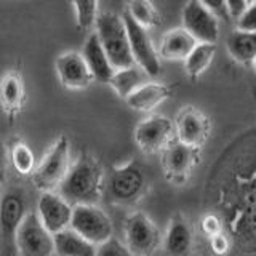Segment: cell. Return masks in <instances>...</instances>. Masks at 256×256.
<instances>
[{
    "mask_svg": "<svg viewBox=\"0 0 256 256\" xmlns=\"http://www.w3.org/2000/svg\"><path fill=\"white\" fill-rule=\"evenodd\" d=\"M101 168L92 158L84 157L69 168L66 178L60 184V192L68 204L94 205L101 196Z\"/></svg>",
    "mask_w": 256,
    "mask_h": 256,
    "instance_id": "6da1fadb",
    "label": "cell"
},
{
    "mask_svg": "<svg viewBox=\"0 0 256 256\" xmlns=\"http://www.w3.org/2000/svg\"><path fill=\"white\" fill-rule=\"evenodd\" d=\"M82 56L86 62L88 69H90L92 76L94 80H98L101 84H109L112 76H114L116 69L112 68V64L108 58L106 52L100 42L98 36L93 34L86 38V42L84 45V50H82Z\"/></svg>",
    "mask_w": 256,
    "mask_h": 256,
    "instance_id": "2e32d148",
    "label": "cell"
},
{
    "mask_svg": "<svg viewBox=\"0 0 256 256\" xmlns=\"http://www.w3.org/2000/svg\"><path fill=\"white\" fill-rule=\"evenodd\" d=\"M237 29L245 32H256V4L246 6L244 14L237 20Z\"/></svg>",
    "mask_w": 256,
    "mask_h": 256,
    "instance_id": "f1b7e54d",
    "label": "cell"
},
{
    "mask_svg": "<svg viewBox=\"0 0 256 256\" xmlns=\"http://www.w3.org/2000/svg\"><path fill=\"white\" fill-rule=\"evenodd\" d=\"M210 245H212V250L220 256L229 253V250H230L229 237L224 234V232H221V234H218V236L210 237Z\"/></svg>",
    "mask_w": 256,
    "mask_h": 256,
    "instance_id": "4dcf8cb0",
    "label": "cell"
},
{
    "mask_svg": "<svg viewBox=\"0 0 256 256\" xmlns=\"http://www.w3.org/2000/svg\"><path fill=\"white\" fill-rule=\"evenodd\" d=\"M144 70L141 68H136V64L126 69H118L114 72L109 85L114 88L116 93L120 98H128L133 92H136L141 85H144Z\"/></svg>",
    "mask_w": 256,
    "mask_h": 256,
    "instance_id": "7402d4cb",
    "label": "cell"
},
{
    "mask_svg": "<svg viewBox=\"0 0 256 256\" xmlns=\"http://www.w3.org/2000/svg\"><path fill=\"white\" fill-rule=\"evenodd\" d=\"M20 256H53L54 238L40 222L37 213H29L16 232Z\"/></svg>",
    "mask_w": 256,
    "mask_h": 256,
    "instance_id": "5b68a950",
    "label": "cell"
},
{
    "mask_svg": "<svg viewBox=\"0 0 256 256\" xmlns=\"http://www.w3.org/2000/svg\"><path fill=\"white\" fill-rule=\"evenodd\" d=\"M69 228L94 246L108 242L114 232L109 216L96 205H76L72 208Z\"/></svg>",
    "mask_w": 256,
    "mask_h": 256,
    "instance_id": "3957f363",
    "label": "cell"
},
{
    "mask_svg": "<svg viewBox=\"0 0 256 256\" xmlns=\"http://www.w3.org/2000/svg\"><path fill=\"white\" fill-rule=\"evenodd\" d=\"M4 178H5V156L2 149H0V182L4 181Z\"/></svg>",
    "mask_w": 256,
    "mask_h": 256,
    "instance_id": "836d02e7",
    "label": "cell"
},
{
    "mask_svg": "<svg viewBox=\"0 0 256 256\" xmlns=\"http://www.w3.org/2000/svg\"><path fill=\"white\" fill-rule=\"evenodd\" d=\"M124 22L128 34V42H130V50L133 54L134 64L144 70V74L149 77H157L162 70L160 66V56L156 50L152 38L149 36L148 29L140 26L138 22L133 21L126 13L124 14Z\"/></svg>",
    "mask_w": 256,
    "mask_h": 256,
    "instance_id": "277c9868",
    "label": "cell"
},
{
    "mask_svg": "<svg viewBox=\"0 0 256 256\" xmlns=\"http://www.w3.org/2000/svg\"><path fill=\"white\" fill-rule=\"evenodd\" d=\"M126 248L132 254L149 256L158 245V230L144 213H133L125 222Z\"/></svg>",
    "mask_w": 256,
    "mask_h": 256,
    "instance_id": "30bf717a",
    "label": "cell"
},
{
    "mask_svg": "<svg viewBox=\"0 0 256 256\" xmlns=\"http://www.w3.org/2000/svg\"><path fill=\"white\" fill-rule=\"evenodd\" d=\"M176 136L178 141L189 148H200L210 134V122L196 108H184L176 118Z\"/></svg>",
    "mask_w": 256,
    "mask_h": 256,
    "instance_id": "7c38bea8",
    "label": "cell"
},
{
    "mask_svg": "<svg viewBox=\"0 0 256 256\" xmlns=\"http://www.w3.org/2000/svg\"><path fill=\"white\" fill-rule=\"evenodd\" d=\"M13 165L20 173L26 174L34 170V154L26 144H14L12 150Z\"/></svg>",
    "mask_w": 256,
    "mask_h": 256,
    "instance_id": "4316f807",
    "label": "cell"
},
{
    "mask_svg": "<svg viewBox=\"0 0 256 256\" xmlns=\"http://www.w3.org/2000/svg\"><path fill=\"white\" fill-rule=\"evenodd\" d=\"M202 230L208 237L218 236L222 232V221L213 213L206 214V216H204V220H202Z\"/></svg>",
    "mask_w": 256,
    "mask_h": 256,
    "instance_id": "f546056e",
    "label": "cell"
},
{
    "mask_svg": "<svg viewBox=\"0 0 256 256\" xmlns=\"http://www.w3.org/2000/svg\"><path fill=\"white\" fill-rule=\"evenodd\" d=\"M146 189V176L138 164H128L110 174L109 196L116 204H133Z\"/></svg>",
    "mask_w": 256,
    "mask_h": 256,
    "instance_id": "ba28073f",
    "label": "cell"
},
{
    "mask_svg": "<svg viewBox=\"0 0 256 256\" xmlns=\"http://www.w3.org/2000/svg\"><path fill=\"white\" fill-rule=\"evenodd\" d=\"M26 200L21 190H8L0 200V229L5 238L16 237L21 222L26 218Z\"/></svg>",
    "mask_w": 256,
    "mask_h": 256,
    "instance_id": "5bb4252c",
    "label": "cell"
},
{
    "mask_svg": "<svg viewBox=\"0 0 256 256\" xmlns=\"http://www.w3.org/2000/svg\"><path fill=\"white\" fill-rule=\"evenodd\" d=\"M214 54H216V44L198 42L186 58V61H184L186 74L190 78H197L198 76H202L210 68L212 61L214 60Z\"/></svg>",
    "mask_w": 256,
    "mask_h": 256,
    "instance_id": "603a6c76",
    "label": "cell"
},
{
    "mask_svg": "<svg viewBox=\"0 0 256 256\" xmlns=\"http://www.w3.org/2000/svg\"><path fill=\"white\" fill-rule=\"evenodd\" d=\"M198 42L186 29L176 28L165 32L158 46V56L168 61H186Z\"/></svg>",
    "mask_w": 256,
    "mask_h": 256,
    "instance_id": "e0dca14e",
    "label": "cell"
},
{
    "mask_svg": "<svg viewBox=\"0 0 256 256\" xmlns=\"http://www.w3.org/2000/svg\"><path fill=\"white\" fill-rule=\"evenodd\" d=\"M172 90L170 86L157 82H146L141 85L138 90L133 92L128 98L125 100L126 104L134 110L141 112H149L154 110L157 106H160L164 101L170 98Z\"/></svg>",
    "mask_w": 256,
    "mask_h": 256,
    "instance_id": "ac0fdd59",
    "label": "cell"
},
{
    "mask_svg": "<svg viewBox=\"0 0 256 256\" xmlns=\"http://www.w3.org/2000/svg\"><path fill=\"white\" fill-rule=\"evenodd\" d=\"M176 128L170 118L152 116L136 126L134 140L144 152H158L170 146Z\"/></svg>",
    "mask_w": 256,
    "mask_h": 256,
    "instance_id": "9c48e42d",
    "label": "cell"
},
{
    "mask_svg": "<svg viewBox=\"0 0 256 256\" xmlns=\"http://www.w3.org/2000/svg\"><path fill=\"white\" fill-rule=\"evenodd\" d=\"M96 256H133L130 250L124 245L122 242H118L117 238H109L108 242H104L96 248Z\"/></svg>",
    "mask_w": 256,
    "mask_h": 256,
    "instance_id": "83f0119b",
    "label": "cell"
},
{
    "mask_svg": "<svg viewBox=\"0 0 256 256\" xmlns=\"http://www.w3.org/2000/svg\"><path fill=\"white\" fill-rule=\"evenodd\" d=\"M197 160V149L189 148L182 142H172L165 149L164 165L166 176L172 181L186 180L188 173L194 168Z\"/></svg>",
    "mask_w": 256,
    "mask_h": 256,
    "instance_id": "9a60e30c",
    "label": "cell"
},
{
    "mask_svg": "<svg viewBox=\"0 0 256 256\" xmlns=\"http://www.w3.org/2000/svg\"><path fill=\"white\" fill-rule=\"evenodd\" d=\"M94 28V34L98 36L112 68L118 70L134 66L124 16L116 13H101L96 20Z\"/></svg>",
    "mask_w": 256,
    "mask_h": 256,
    "instance_id": "7a4b0ae2",
    "label": "cell"
},
{
    "mask_svg": "<svg viewBox=\"0 0 256 256\" xmlns=\"http://www.w3.org/2000/svg\"><path fill=\"white\" fill-rule=\"evenodd\" d=\"M246 6H248L246 0H226V10H228L229 18L236 20V21L244 14Z\"/></svg>",
    "mask_w": 256,
    "mask_h": 256,
    "instance_id": "1f68e13d",
    "label": "cell"
},
{
    "mask_svg": "<svg viewBox=\"0 0 256 256\" xmlns=\"http://www.w3.org/2000/svg\"><path fill=\"white\" fill-rule=\"evenodd\" d=\"M200 4H204L208 10L213 12L216 16H222V18H229L226 10V0H198Z\"/></svg>",
    "mask_w": 256,
    "mask_h": 256,
    "instance_id": "d6a6232c",
    "label": "cell"
},
{
    "mask_svg": "<svg viewBox=\"0 0 256 256\" xmlns=\"http://www.w3.org/2000/svg\"><path fill=\"white\" fill-rule=\"evenodd\" d=\"M228 52L240 64H252L256 58V32L232 30L226 40Z\"/></svg>",
    "mask_w": 256,
    "mask_h": 256,
    "instance_id": "ffe728a7",
    "label": "cell"
},
{
    "mask_svg": "<svg viewBox=\"0 0 256 256\" xmlns=\"http://www.w3.org/2000/svg\"><path fill=\"white\" fill-rule=\"evenodd\" d=\"M252 66H253V69H254V72H256V58L253 60V62H252Z\"/></svg>",
    "mask_w": 256,
    "mask_h": 256,
    "instance_id": "e575fe53",
    "label": "cell"
},
{
    "mask_svg": "<svg viewBox=\"0 0 256 256\" xmlns=\"http://www.w3.org/2000/svg\"><path fill=\"white\" fill-rule=\"evenodd\" d=\"M182 29H186L197 42L216 44L220 38L218 16L198 0H189L184 6Z\"/></svg>",
    "mask_w": 256,
    "mask_h": 256,
    "instance_id": "52a82bcc",
    "label": "cell"
},
{
    "mask_svg": "<svg viewBox=\"0 0 256 256\" xmlns=\"http://www.w3.org/2000/svg\"><path fill=\"white\" fill-rule=\"evenodd\" d=\"M37 216L44 228L54 236L70 226L72 206L61 196H56L53 192H44L38 200Z\"/></svg>",
    "mask_w": 256,
    "mask_h": 256,
    "instance_id": "8fae6325",
    "label": "cell"
},
{
    "mask_svg": "<svg viewBox=\"0 0 256 256\" xmlns=\"http://www.w3.org/2000/svg\"><path fill=\"white\" fill-rule=\"evenodd\" d=\"M126 14L144 29L156 28L160 22V14L150 0H126Z\"/></svg>",
    "mask_w": 256,
    "mask_h": 256,
    "instance_id": "cb8c5ba5",
    "label": "cell"
},
{
    "mask_svg": "<svg viewBox=\"0 0 256 256\" xmlns=\"http://www.w3.org/2000/svg\"><path fill=\"white\" fill-rule=\"evenodd\" d=\"M0 94H2V101L6 108L16 109L22 101V84L18 76H6L0 86Z\"/></svg>",
    "mask_w": 256,
    "mask_h": 256,
    "instance_id": "484cf974",
    "label": "cell"
},
{
    "mask_svg": "<svg viewBox=\"0 0 256 256\" xmlns=\"http://www.w3.org/2000/svg\"><path fill=\"white\" fill-rule=\"evenodd\" d=\"M192 245V230L190 226L180 218H174L170 222L165 237V250L172 256H184Z\"/></svg>",
    "mask_w": 256,
    "mask_h": 256,
    "instance_id": "44dd1931",
    "label": "cell"
},
{
    "mask_svg": "<svg viewBox=\"0 0 256 256\" xmlns=\"http://www.w3.org/2000/svg\"><path fill=\"white\" fill-rule=\"evenodd\" d=\"M56 70L61 84L72 90H82L93 82V76L88 69L82 53L66 52L56 58Z\"/></svg>",
    "mask_w": 256,
    "mask_h": 256,
    "instance_id": "4fadbf2b",
    "label": "cell"
},
{
    "mask_svg": "<svg viewBox=\"0 0 256 256\" xmlns=\"http://www.w3.org/2000/svg\"><path fill=\"white\" fill-rule=\"evenodd\" d=\"M54 253L58 256H96V248L70 228L53 236Z\"/></svg>",
    "mask_w": 256,
    "mask_h": 256,
    "instance_id": "d6986e66",
    "label": "cell"
},
{
    "mask_svg": "<svg viewBox=\"0 0 256 256\" xmlns=\"http://www.w3.org/2000/svg\"><path fill=\"white\" fill-rule=\"evenodd\" d=\"M72 5H74V12H76V21L78 24L80 29L88 30L93 29L96 20H98V5L100 0H70Z\"/></svg>",
    "mask_w": 256,
    "mask_h": 256,
    "instance_id": "d4e9b609",
    "label": "cell"
},
{
    "mask_svg": "<svg viewBox=\"0 0 256 256\" xmlns=\"http://www.w3.org/2000/svg\"><path fill=\"white\" fill-rule=\"evenodd\" d=\"M248 5H252V4H256V0H246Z\"/></svg>",
    "mask_w": 256,
    "mask_h": 256,
    "instance_id": "d590c367",
    "label": "cell"
},
{
    "mask_svg": "<svg viewBox=\"0 0 256 256\" xmlns=\"http://www.w3.org/2000/svg\"><path fill=\"white\" fill-rule=\"evenodd\" d=\"M69 172V141L66 138L58 142L48 152L44 162L38 165L34 173V182L38 189L50 192L53 188L60 186Z\"/></svg>",
    "mask_w": 256,
    "mask_h": 256,
    "instance_id": "8992f818",
    "label": "cell"
}]
</instances>
